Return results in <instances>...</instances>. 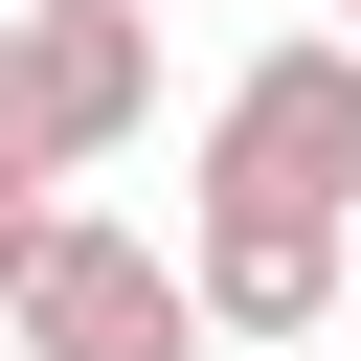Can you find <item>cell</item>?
<instances>
[{"label": "cell", "mask_w": 361, "mask_h": 361, "mask_svg": "<svg viewBox=\"0 0 361 361\" xmlns=\"http://www.w3.org/2000/svg\"><path fill=\"white\" fill-rule=\"evenodd\" d=\"M180 203H248V226H338V248H361V45L271 23V45L226 68V113H203V180H180Z\"/></svg>", "instance_id": "cell-1"}, {"label": "cell", "mask_w": 361, "mask_h": 361, "mask_svg": "<svg viewBox=\"0 0 361 361\" xmlns=\"http://www.w3.org/2000/svg\"><path fill=\"white\" fill-rule=\"evenodd\" d=\"M23 361H203V316H180V248L158 226H113V203H68L45 226V271H23V316H0Z\"/></svg>", "instance_id": "cell-2"}, {"label": "cell", "mask_w": 361, "mask_h": 361, "mask_svg": "<svg viewBox=\"0 0 361 361\" xmlns=\"http://www.w3.org/2000/svg\"><path fill=\"white\" fill-rule=\"evenodd\" d=\"M135 113H158V23H0V158L23 180H90Z\"/></svg>", "instance_id": "cell-3"}, {"label": "cell", "mask_w": 361, "mask_h": 361, "mask_svg": "<svg viewBox=\"0 0 361 361\" xmlns=\"http://www.w3.org/2000/svg\"><path fill=\"white\" fill-rule=\"evenodd\" d=\"M180 316H203V338H316V316H338V226L180 203Z\"/></svg>", "instance_id": "cell-4"}, {"label": "cell", "mask_w": 361, "mask_h": 361, "mask_svg": "<svg viewBox=\"0 0 361 361\" xmlns=\"http://www.w3.org/2000/svg\"><path fill=\"white\" fill-rule=\"evenodd\" d=\"M45 226H68V180H23V158H0V316H23V271H45Z\"/></svg>", "instance_id": "cell-5"}, {"label": "cell", "mask_w": 361, "mask_h": 361, "mask_svg": "<svg viewBox=\"0 0 361 361\" xmlns=\"http://www.w3.org/2000/svg\"><path fill=\"white\" fill-rule=\"evenodd\" d=\"M0 23H158V0H0Z\"/></svg>", "instance_id": "cell-6"}, {"label": "cell", "mask_w": 361, "mask_h": 361, "mask_svg": "<svg viewBox=\"0 0 361 361\" xmlns=\"http://www.w3.org/2000/svg\"><path fill=\"white\" fill-rule=\"evenodd\" d=\"M293 23H316V45H361V0H293Z\"/></svg>", "instance_id": "cell-7"}]
</instances>
